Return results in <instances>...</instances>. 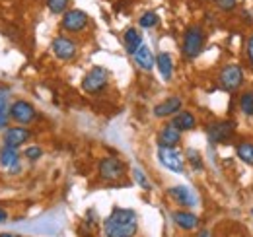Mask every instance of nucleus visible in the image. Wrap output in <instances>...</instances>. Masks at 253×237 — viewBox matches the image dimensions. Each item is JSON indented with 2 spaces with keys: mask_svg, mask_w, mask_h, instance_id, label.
<instances>
[{
  "mask_svg": "<svg viewBox=\"0 0 253 237\" xmlns=\"http://www.w3.org/2000/svg\"><path fill=\"white\" fill-rule=\"evenodd\" d=\"M105 237H134L138 232V216L130 208H115L103 222Z\"/></svg>",
  "mask_w": 253,
  "mask_h": 237,
  "instance_id": "nucleus-1",
  "label": "nucleus"
},
{
  "mask_svg": "<svg viewBox=\"0 0 253 237\" xmlns=\"http://www.w3.org/2000/svg\"><path fill=\"white\" fill-rule=\"evenodd\" d=\"M205 47V31L201 26H191L187 28V31L183 33V55L187 59H195L201 55Z\"/></svg>",
  "mask_w": 253,
  "mask_h": 237,
  "instance_id": "nucleus-2",
  "label": "nucleus"
},
{
  "mask_svg": "<svg viewBox=\"0 0 253 237\" xmlns=\"http://www.w3.org/2000/svg\"><path fill=\"white\" fill-rule=\"evenodd\" d=\"M125 169H126L125 163H123L119 158H115V156L103 158V159L99 161V165H97L99 179H101V181H109V183L125 177V173H126Z\"/></svg>",
  "mask_w": 253,
  "mask_h": 237,
  "instance_id": "nucleus-3",
  "label": "nucleus"
},
{
  "mask_svg": "<svg viewBox=\"0 0 253 237\" xmlns=\"http://www.w3.org/2000/svg\"><path fill=\"white\" fill-rule=\"evenodd\" d=\"M88 24H90L88 14L84 10H78V8L66 10L63 14V20H61V28L68 33H82L88 28Z\"/></svg>",
  "mask_w": 253,
  "mask_h": 237,
  "instance_id": "nucleus-4",
  "label": "nucleus"
},
{
  "mask_svg": "<svg viewBox=\"0 0 253 237\" xmlns=\"http://www.w3.org/2000/svg\"><path fill=\"white\" fill-rule=\"evenodd\" d=\"M218 82H220L222 89L236 91L244 84V70L238 64H226L218 74Z\"/></svg>",
  "mask_w": 253,
  "mask_h": 237,
  "instance_id": "nucleus-5",
  "label": "nucleus"
},
{
  "mask_svg": "<svg viewBox=\"0 0 253 237\" xmlns=\"http://www.w3.org/2000/svg\"><path fill=\"white\" fill-rule=\"evenodd\" d=\"M107 80H109V74L105 68L101 66H94L82 80V89L86 93H99L101 89L107 86Z\"/></svg>",
  "mask_w": 253,
  "mask_h": 237,
  "instance_id": "nucleus-6",
  "label": "nucleus"
},
{
  "mask_svg": "<svg viewBox=\"0 0 253 237\" xmlns=\"http://www.w3.org/2000/svg\"><path fill=\"white\" fill-rule=\"evenodd\" d=\"M158 159L164 167H168L173 173H183L185 171V161L183 156L175 148H168V146H160L158 148Z\"/></svg>",
  "mask_w": 253,
  "mask_h": 237,
  "instance_id": "nucleus-7",
  "label": "nucleus"
},
{
  "mask_svg": "<svg viewBox=\"0 0 253 237\" xmlns=\"http://www.w3.org/2000/svg\"><path fill=\"white\" fill-rule=\"evenodd\" d=\"M236 130V122L234 120H220V122H212L209 124L207 128V134H209V140L212 144H220V142H226Z\"/></svg>",
  "mask_w": 253,
  "mask_h": 237,
  "instance_id": "nucleus-8",
  "label": "nucleus"
},
{
  "mask_svg": "<svg viewBox=\"0 0 253 237\" xmlns=\"http://www.w3.org/2000/svg\"><path fill=\"white\" fill-rule=\"evenodd\" d=\"M35 117H37V113H35L33 105L24 99H18L10 105V118L16 120L18 124H30L32 120H35Z\"/></svg>",
  "mask_w": 253,
  "mask_h": 237,
  "instance_id": "nucleus-9",
  "label": "nucleus"
},
{
  "mask_svg": "<svg viewBox=\"0 0 253 237\" xmlns=\"http://www.w3.org/2000/svg\"><path fill=\"white\" fill-rule=\"evenodd\" d=\"M51 49H53V53H55V57L61 60H72L76 57V43L72 41V39H68V37H55L53 39V43H51Z\"/></svg>",
  "mask_w": 253,
  "mask_h": 237,
  "instance_id": "nucleus-10",
  "label": "nucleus"
},
{
  "mask_svg": "<svg viewBox=\"0 0 253 237\" xmlns=\"http://www.w3.org/2000/svg\"><path fill=\"white\" fill-rule=\"evenodd\" d=\"M30 138H32V132L26 126H12V128H6V132H4V146L20 148Z\"/></svg>",
  "mask_w": 253,
  "mask_h": 237,
  "instance_id": "nucleus-11",
  "label": "nucleus"
},
{
  "mask_svg": "<svg viewBox=\"0 0 253 237\" xmlns=\"http://www.w3.org/2000/svg\"><path fill=\"white\" fill-rule=\"evenodd\" d=\"M183 107V99L177 97V95H171L168 99H164L162 103H158L154 107V115L158 118H166V117H173L175 113H179Z\"/></svg>",
  "mask_w": 253,
  "mask_h": 237,
  "instance_id": "nucleus-12",
  "label": "nucleus"
},
{
  "mask_svg": "<svg viewBox=\"0 0 253 237\" xmlns=\"http://www.w3.org/2000/svg\"><path fill=\"white\" fill-rule=\"evenodd\" d=\"M168 195L179 204V206H185V208H193L197 204V197H195V193L191 191L189 187H185V185H177V187H171L169 191H168Z\"/></svg>",
  "mask_w": 253,
  "mask_h": 237,
  "instance_id": "nucleus-13",
  "label": "nucleus"
},
{
  "mask_svg": "<svg viewBox=\"0 0 253 237\" xmlns=\"http://www.w3.org/2000/svg\"><path fill=\"white\" fill-rule=\"evenodd\" d=\"M181 142V130L173 124L168 122L162 130L158 132V144L160 146H168V148H175Z\"/></svg>",
  "mask_w": 253,
  "mask_h": 237,
  "instance_id": "nucleus-14",
  "label": "nucleus"
},
{
  "mask_svg": "<svg viewBox=\"0 0 253 237\" xmlns=\"http://www.w3.org/2000/svg\"><path fill=\"white\" fill-rule=\"evenodd\" d=\"M134 62H136V66H138V68H142V70L150 72V70L156 66V57L152 55L150 47L142 43V45L138 47V51L134 53Z\"/></svg>",
  "mask_w": 253,
  "mask_h": 237,
  "instance_id": "nucleus-15",
  "label": "nucleus"
},
{
  "mask_svg": "<svg viewBox=\"0 0 253 237\" xmlns=\"http://www.w3.org/2000/svg\"><path fill=\"white\" fill-rule=\"evenodd\" d=\"M0 165L4 169H12V173L18 171V165H20V154L18 148H10V146H4L0 152Z\"/></svg>",
  "mask_w": 253,
  "mask_h": 237,
  "instance_id": "nucleus-16",
  "label": "nucleus"
},
{
  "mask_svg": "<svg viewBox=\"0 0 253 237\" xmlns=\"http://www.w3.org/2000/svg\"><path fill=\"white\" fill-rule=\"evenodd\" d=\"M173 222H175V226H179L185 232H191V230H195L199 226V218L195 214H191V212H185V210L173 212Z\"/></svg>",
  "mask_w": 253,
  "mask_h": 237,
  "instance_id": "nucleus-17",
  "label": "nucleus"
},
{
  "mask_svg": "<svg viewBox=\"0 0 253 237\" xmlns=\"http://www.w3.org/2000/svg\"><path fill=\"white\" fill-rule=\"evenodd\" d=\"M123 43H125L126 53L134 55V53L138 51V47L142 45V35H140V31L134 30V28H128V30L123 33Z\"/></svg>",
  "mask_w": 253,
  "mask_h": 237,
  "instance_id": "nucleus-18",
  "label": "nucleus"
},
{
  "mask_svg": "<svg viewBox=\"0 0 253 237\" xmlns=\"http://www.w3.org/2000/svg\"><path fill=\"white\" fill-rule=\"evenodd\" d=\"M156 66H158L162 78L166 82H169L171 76H173V60H171V55L169 53H160L158 57H156Z\"/></svg>",
  "mask_w": 253,
  "mask_h": 237,
  "instance_id": "nucleus-19",
  "label": "nucleus"
},
{
  "mask_svg": "<svg viewBox=\"0 0 253 237\" xmlns=\"http://www.w3.org/2000/svg\"><path fill=\"white\" fill-rule=\"evenodd\" d=\"M181 132H185V130H193L195 128V124H197V118L193 117V113L189 111H179V113H175L173 115V120H171Z\"/></svg>",
  "mask_w": 253,
  "mask_h": 237,
  "instance_id": "nucleus-20",
  "label": "nucleus"
},
{
  "mask_svg": "<svg viewBox=\"0 0 253 237\" xmlns=\"http://www.w3.org/2000/svg\"><path fill=\"white\" fill-rule=\"evenodd\" d=\"M8 88L0 86V130L6 128L8 118H10V105H8Z\"/></svg>",
  "mask_w": 253,
  "mask_h": 237,
  "instance_id": "nucleus-21",
  "label": "nucleus"
},
{
  "mask_svg": "<svg viewBox=\"0 0 253 237\" xmlns=\"http://www.w3.org/2000/svg\"><path fill=\"white\" fill-rule=\"evenodd\" d=\"M238 156H240V159L242 161H246L248 165H253V144L252 142H242V144H238Z\"/></svg>",
  "mask_w": 253,
  "mask_h": 237,
  "instance_id": "nucleus-22",
  "label": "nucleus"
},
{
  "mask_svg": "<svg viewBox=\"0 0 253 237\" xmlns=\"http://www.w3.org/2000/svg\"><path fill=\"white\" fill-rule=\"evenodd\" d=\"M160 24V18L156 12H144L140 18H138V26L144 28V30H150V28H156Z\"/></svg>",
  "mask_w": 253,
  "mask_h": 237,
  "instance_id": "nucleus-23",
  "label": "nucleus"
},
{
  "mask_svg": "<svg viewBox=\"0 0 253 237\" xmlns=\"http://www.w3.org/2000/svg\"><path fill=\"white\" fill-rule=\"evenodd\" d=\"M240 109H242L244 115L253 117V91L242 93V97H240Z\"/></svg>",
  "mask_w": 253,
  "mask_h": 237,
  "instance_id": "nucleus-24",
  "label": "nucleus"
},
{
  "mask_svg": "<svg viewBox=\"0 0 253 237\" xmlns=\"http://www.w3.org/2000/svg\"><path fill=\"white\" fill-rule=\"evenodd\" d=\"M68 4H70V0H47V8H49V12L55 14V16L64 14V12L68 10Z\"/></svg>",
  "mask_w": 253,
  "mask_h": 237,
  "instance_id": "nucleus-25",
  "label": "nucleus"
},
{
  "mask_svg": "<svg viewBox=\"0 0 253 237\" xmlns=\"http://www.w3.org/2000/svg\"><path fill=\"white\" fill-rule=\"evenodd\" d=\"M185 154H187V161L191 163V167H193L195 171H201V169H203V158H201V152L195 148H189Z\"/></svg>",
  "mask_w": 253,
  "mask_h": 237,
  "instance_id": "nucleus-26",
  "label": "nucleus"
},
{
  "mask_svg": "<svg viewBox=\"0 0 253 237\" xmlns=\"http://www.w3.org/2000/svg\"><path fill=\"white\" fill-rule=\"evenodd\" d=\"M132 177H134V181L144 189V191H152V185H150V181H148V177L144 175V171L140 169V167H134L132 169Z\"/></svg>",
  "mask_w": 253,
  "mask_h": 237,
  "instance_id": "nucleus-27",
  "label": "nucleus"
},
{
  "mask_svg": "<svg viewBox=\"0 0 253 237\" xmlns=\"http://www.w3.org/2000/svg\"><path fill=\"white\" fill-rule=\"evenodd\" d=\"M24 156H26L30 161H37V159L43 156V150L39 148V146H30V148H26Z\"/></svg>",
  "mask_w": 253,
  "mask_h": 237,
  "instance_id": "nucleus-28",
  "label": "nucleus"
},
{
  "mask_svg": "<svg viewBox=\"0 0 253 237\" xmlns=\"http://www.w3.org/2000/svg\"><path fill=\"white\" fill-rule=\"evenodd\" d=\"M216 6L222 12H234L238 6V0H216Z\"/></svg>",
  "mask_w": 253,
  "mask_h": 237,
  "instance_id": "nucleus-29",
  "label": "nucleus"
},
{
  "mask_svg": "<svg viewBox=\"0 0 253 237\" xmlns=\"http://www.w3.org/2000/svg\"><path fill=\"white\" fill-rule=\"evenodd\" d=\"M248 57H250V62L253 64V33L248 39Z\"/></svg>",
  "mask_w": 253,
  "mask_h": 237,
  "instance_id": "nucleus-30",
  "label": "nucleus"
},
{
  "mask_svg": "<svg viewBox=\"0 0 253 237\" xmlns=\"http://www.w3.org/2000/svg\"><path fill=\"white\" fill-rule=\"evenodd\" d=\"M6 220H8V214H6V210L0 208V222H6Z\"/></svg>",
  "mask_w": 253,
  "mask_h": 237,
  "instance_id": "nucleus-31",
  "label": "nucleus"
},
{
  "mask_svg": "<svg viewBox=\"0 0 253 237\" xmlns=\"http://www.w3.org/2000/svg\"><path fill=\"white\" fill-rule=\"evenodd\" d=\"M201 237H211V232H201Z\"/></svg>",
  "mask_w": 253,
  "mask_h": 237,
  "instance_id": "nucleus-32",
  "label": "nucleus"
},
{
  "mask_svg": "<svg viewBox=\"0 0 253 237\" xmlns=\"http://www.w3.org/2000/svg\"><path fill=\"white\" fill-rule=\"evenodd\" d=\"M0 237H16V236H12V234H0Z\"/></svg>",
  "mask_w": 253,
  "mask_h": 237,
  "instance_id": "nucleus-33",
  "label": "nucleus"
}]
</instances>
